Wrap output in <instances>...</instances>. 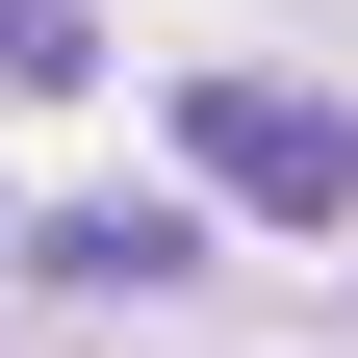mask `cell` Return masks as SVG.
<instances>
[{"instance_id":"cell-1","label":"cell","mask_w":358,"mask_h":358,"mask_svg":"<svg viewBox=\"0 0 358 358\" xmlns=\"http://www.w3.org/2000/svg\"><path fill=\"white\" fill-rule=\"evenodd\" d=\"M179 154L231 179V205H282V231H358V103H307V77H205Z\"/></svg>"},{"instance_id":"cell-2","label":"cell","mask_w":358,"mask_h":358,"mask_svg":"<svg viewBox=\"0 0 358 358\" xmlns=\"http://www.w3.org/2000/svg\"><path fill=\"white\" fill-rule=\"evenodd\" d=\"M26 256H52V282H179V205H52Z\"/></svg>"},{"instance_id":"cell-3","label":"cell","mask_w":358,"mask_h":358,"mask_svg":"<svg viewBox=\"0 0 358 358\" xmlns=\"http://www.w3.org/2000/svg\"><path fill=\"white\" fill-rule=\"evenodd\" d=\"M77 52H103L77 0H0V77H77Z\"/></svg>"}]
</instances>
